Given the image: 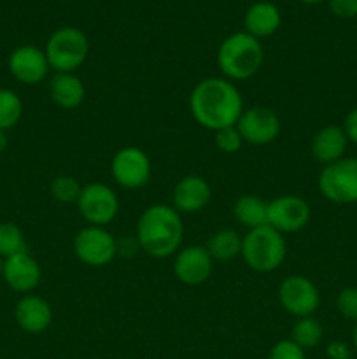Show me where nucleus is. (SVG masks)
<instances>
[{
	"label": "nucleus",
	"instance_id": "nucleus-3",
	"mask_svg": "<svg viewBox=\"0 0 357 359\" xmlns=\"http://www.w3.org/2000/svg\"><path fill=\"white\" fill-rule=\"evenodd\" d=\"M265 62V49L261 41L247 32H234L220 42L217 49V67L223 77L234 81H247L261 70Z\"/></svg>",
	"mask_w": 357,
	"mask_h": 359
},
{
	"label": "nucleus",
	"instance_id": "nucleus-32",
	"mask_svg": "<svg viewBox=\"0 0 357 359\" xmlns=\"http://www.w3.org/2000/svg\"><path fill=\"white\" fill-rule=\"evenodd\" d=\"M343 130H345V135L349 139V142L356 144L357 146V107L346 114L345 123H343Z\"/></svg>",
	"mask_w": 357,
	"mask_h": 359
},
{
	"label": "nucleus",
	"instance_id": "nucleus-20",
	"mask_svg": "<svg viewBox=\"0 0 357 359\" xmlns=\"http://www.w3.org/2000/svg\"><path fill=\"white\" fill-rule=\"evenodd\" d=\"M282 23V14L280 9L273 2L261 0V2L252 4L244 16V32L255 37L258 41L266 37H272Z\"/></svg>",
	"mask_w": 357,
	"mask_h": 359
},
{
	"label": "nucleus",
	"instance_id": "nucleus-27",
	"mask_svg": "<svg viewBox=\"0 0 357 359\" xmlns=\"http://www.w3.org/2000/svg\"><path fill=\"white\" fill-rule=\"evenodd\" d=\"M214 144H216V147L220 153L234 154L244 146V139H241L240 132H238L237 125H234L214 132Z\"/></svg>",
	"mask_w": 357,
	"mask_h": 359
},
{
	"label": "nucleus",
	"instance_id": "nucleus-5",
	"mask_svg": "<svg viewBox=\"0 0 357 359\" xmlns=\"http://www.w3.org/2000/svg\"><path fill=\"white\" fill-rule=\"evenodd\" d=\"M44 53L51 70L76 72L90 55V41L80 28L62 27L49 35Z\"/></svg>",
	"mask_w": 357,
	"mask_h": 359
},
{
	"label": "nucleus",
	"instance_id": "nucleus-35",
	"mask_svg": "<svg viewBox=\"0 0 357 359\" xmlns=\"http://www.w3.org/2000/svg\"><path fill=\"white\" fill-rule=\"evenodd\" d=\"M352 340H354V347H356V351H357V323H356V328H354Z\"/></svg>",
	"mask_w": 357,
	"mask_h": 359
},
{
	"label": "nucleus",
	"instance_id": "nucleus-4",
	"mask_svg": "<svg viewBox=\"0 0 357 359\" xmlns=\"http://www.w3.org/2000/svg\"><path fill=\"white\" fill-rule=\"evenodd\" d=\"M287 255L286 238L270 224L247 230L241 235V259L251 270L270 273L279 269Z\"/></svg>",
	"mask_w": 357,
	"mask_h": 359
},
{
	"label": "nucleus",
	"instance_id": "nucleus-18",
	"mask_svg": "<svg viewBox=\"0 0 357 359\" xmlns=\"http://www.w3.org/2000/svg\"><path fill=\"white\" fill-rule=\"evenodd\" d=\"M346 146H349V139H346L343 126L328 125L312 137L310 153L315 161L326 167V165H331L345 158Z\"/></svg>",
	"mask_w": 357,
	"mask_h": 359
},
{
	"label": "nucleus",
	"instance_id": "nucleus-19",
	"mask_svg": "<svg viewBox=\"0 0 357 359\" xmlns=\"http://www.w3.org/2000/svg\"><path fill=\"white\" fill-rule=\"evenodd\" d=\"M49 97L56 107L74 111L86 98V86L76 72H55L49 79Z\"/></svg>",
	"mask_w": 357,
	"mask_h": 359
},
{
	"label": "nucleus",
	"instance_id": "nucleus-29",
	"mask_svg": "<svg viewBox=\"0 0 357 359\" xmlns=\"http://www.w3.org/2000/svg\"><path fill=\"white\" fill-rule=\"evenodd\" d=\"M268 359H304V349L290 339L280 340L270 349Z\"/></svg>",
	"mask_w": 357,
	"mask_h": 359
},
{
	"label": "nucleus",
	"instance_id": "nucleus-34",
	"mask_svg": "<svg viewBox=\"0 0 357 359\" xmlns=\"http://www.w3.org/2000/svg\"><path fill=\"white\" fill-rule=\"evenodd\" d=\"M300 2L308 4V6H314V4H321V2H328V0H300Z\"/></svg>",
	"mask_w": 357,
	"mask_h": 359
},
{
	"label": "nucleus",
	"instance_id": "nucleus-22",
	"mask_svg": "<svg viewBox=\"0 0 357 359\" xmlns=\"http://www.w3.org/2000/svg\"><path fill=\"white\" fill-rule=\"evenodd\" d=\"M205 248L214 262H231L241 252V235L231 228H223L210 235Z\"/></svg>",
	"mask_w": 357,
	"mask_h": 359
},
{
	"label": "nucleus",
	"instance_id": "nucleus-26",
	"mask_svg": "<svg viewBox=\"0 0 357 359\" xmlns=\"http://www.w3.org/2000/svg\"><path fill=\"white\" fill-rule=\"evenodd\" d=\"M49 191H51V196L56 202L77 203L80 191H83V184L74 175L63 174L52 179L51 186H49Z\"/></svg>",
	"mask_w": 357,
	"mask_h": 359
},
{
	"label": "nucleus",
	"instance_id": "nucleus-17",
	"mask_svg": "<svg viewBox=\"0 0 357 359\" xmlns=\"http://www.w3.org/2000/svg\"><path fill=\"white\" fill-rule=\"evenodd\" d=\"M52 307L38 294H23L14 307V319L24 333L41 335L52 325Z\"/></svg>",
	"mask_w": 357,
	"mask_h": 359
},
{
	"label": "nucleus",
	"instance_id": "nucleus-33",
	"mask_svg": "<svg viewBox=\"0 0 357 359\" xmlns=\"http://www.w3.org/2000/svg\"><path fill=\"white\" fill-rule=\"evenodd\" d=\"M7 144H9V140H7L6 132H2V130H0V153H4V151H6Z\"/></svg>",
	"mask_w": 357,
	"mask_h": 359
},
{
	"label": "nucleus",
	"instance_id": "nucleus-16",
	"mask_svg": "<svg viewBox=\"0 0 357 359\" xmlns=\"http://www.w3.org/2000/svg\"><path fill=\"white\" fill-rule=\"evenodd\" d=\"M212 198V188L209 181L202 175L189 174L184 175L172 191V207L178 214H196L202 212Z\"/></svg>",
	"mask_w": 357,
	"mask_h": 359
},
{
	"label": "nucleus",
	"instance_id": "nucleus-1",
	"mask_svg": "<svg viewBox=\"0 0 357 359\" xmlns=\"http://www.w3.org/2000/svg\"><path fill=\"white\" fill-rule=\"evenodd\" d=\"M244 109L240 90L226 77L202 79L189 95L191 116L210 132L237 125Z\"/></svg>",
	"mask_w": 357,
	"mask_h": 359
},
{
	"label": "nucleus",
	"instance_id": "nucleus-13",
	"mask_svg": "<svg viewBox=\"0 0 357 359\" xmlns=\"http://www.w3.org/2000/svg\"><path fill=\"white\" fill-rule=\"evenodd\" d=\"M172 270L178 283L186 286H200L212 276L214 259L205 245H188L175 252Z\"/></svg>",
	"mask_w": 357,
	"mask_h": 359
},
{
	"label": "nucleus",
	"instance_id": "nucleus-24",
	"mask_svg": "<svg viewBox=\"0 0 357 359\" xmlns=\"http://www.w3.org/2000/svg\"><path fill=\"white\" fill-rule=\"evenodd\" d=\"M23 116V102L16 91L0 88V130L14 128Z\"/></svg>",
	"mask_w": 357,
	"mask_h": 359
},
{
	"label": "nucleus",
	"instance_id": "nucleus-14",
	"mask_svg": "<svg viewBox=\"0 0 357 359\" xmlns=\"http://www.w3.org/2000/svg\"><path fill=\"white\" fill-rule=\"evenodd\" d=\"M7 67H9L10 76L18 83L27 84V86H35V84L42 83L51 70L44 49L31 44L18 46L9 55Z\"/></svg>",
	"mask_w": 357,
	"mask_h": 359
},
{
	"label": "nucleus",
	"instance_id": "nucleus-6",
	"mask_svg": "<svg viewBox=\"0 0 357 359\" xmlns=\"http://www.w3.org/2000/svg\"><path fill=\"white\" fill-rule=\"evenodd\" d=\"M74 255L80 263L88 266H107L118 256V241L105 226H88L80 228L72 242Z\"/></svg>",
	"mask_w": 357,
	"mask_h": 359
},
{
	"label": "nucleus",
	"instance_id": "nucleus-8",
	"mask_svg": "<svg viewBox=\"0 0 357 359\" xmlns=\"http://www.w3.org/2000/svg\"><path fill=\"white\" fill-rule=\"evenodd\" d=\"M77 210L88 224L107 226L115 219L119 212V196L114 189L104 182H90L83 186Z\"/></svg>",
	"mask_w": 357,
	"mask_h": 359
},
{
	"label": "nucleus",
	"instance_id": "nucleus-2",
	"mask_svg": "<svg viewBox=\"0 0 357 359\" xmlns=\"http://www.w3.org/2000/svg\"><path fill=\"white\" fill-rule=\"evenodd\" d=\"M136 245L156 259L170 258L181 249L184 238L182 216L167 203L149 205L136 221Z\"/></svg>",
	"mask_w": 357,
	"mask_h": 359
},
{
	"label": "nucleus",
	"instance_id": "nucleus-28",
	"mask_svg": "<svg viewBox=\"0 0 357 359\" xmlns=\"http://www.w3.org/2000/svg\"><path fill=\"white\" fill-rule=\"evenodd\" d=\"M336 311L349 321L357 323V287H343L336 297Z\"/></svg>",
	"mask_w": 357,
	"mask_h": 359
},
{
	"label": "nucleus",
	"instance_id": "nucleus-7",
	"mask_svg": "<svg viewBox=\"0 0 357 359\" xmlns=\"http://www.w3.org/2000/svg\"><path fill=\"white\" fill-rule=\"evenodd\" d=\"M318 191L332 203L357 202V158H342L318 174Z\"/></svg>",
	"mask_w": 357,
	"mask_h": 359
},
{
	"label": "nucleus",
	"instance_id": "nucleus-25",
	"mask_svg": "<svg viewBox=\"0 0 357 359\" xmlns=\"http://www.w3.org/2000/svg\"><path fill=\"white\" fill-rule=\"evenodd\" d=\"M24 251H27V241L23 230L10 221L0 223V258L6 259Z\"/></svg>",
	"mask_w": 357,
	"mask_h": 359
},
{
	"label": "nucleus",
	"instance_id": "nucleus-23",
	"mask_svg": "<svg viewBox=\"0 0 357 359\" xmlns=\"http://www.w3.org/2000/svg\"><path fill=\"white\" fill-rule=\"evenodd\" d=\"M324 335L322 325L314 318V316H307V318H298L294 321L293 330H290V340L296 342L301 349H314L318 346Z\"/></svg>",
	"mask_w": 357,
	"mask_h": 359
},
{
	"label": "nucleus",
	"instance_id": "nucleus-11",
	"mask_svg": "<svg viewBox=\"0 0 357 359\" xmlns=\"http://www.w3.org/2000/svg\"><path fill=\"white\" fill-rule=\"evenodd\" d=\"M279 302L287 314L294 318L314 316L321 305V294L317 286L304 276L286 277L279 286Z\"/></svg>",
	"mask_w": 357,
	"mask_h": 359
},
{
	"label": "nucleus",
	"instance_id": "nucleus-31",
	"mask_svg": "<svg viewBox=\"0 0 357 359\" xmlns=\"http://www.w3.org/2000/svg\"><path fill=\"white\" fill-rule=\"evenodd\" d=\"M326 354H328L329 359H350L352 358V349L345 342L336 340V342H331L326 347Z\"/></svg>",
	"mask_w": 357,
	"mask_h": 359
},
{
	"label": "nucleus",
	"instance_id": "nucleus-21",
	"mask_svg": "<svg viewBox=\"0 0 357 359\" xmlns=\"http://www.w3.org/2000/svg\"><path fill=\"white\" fill-rule=\"evenodd\" d=\"M233 216L247 230L268 224V202L258 195H241L233 205Z\"/></svg>",
	"mask_w": 357,
	"mask_h": 359
},
{
	"label": "nucleus",
	"instance_id": "nucleus-10",
	"mask_svg": "<svg viewBox=\"0 0 357 359\" xmlns=\"http://www.w3.org/2000/svg\"><path fill=\"white\" fill-rule=\"evenodd\" d=\"M244 144L251 146H268L280 135V118L275 111L265 105H252L241 111L237 121Z\"/></svg>",
	"mask_w": 357,
	"mask_h": 359
},
{
	"label": "nucleus",
	"instance_id": "nucleus-36",
	"mask_svg": "<svg viewBox=\"0 0 357 359\" xmlns=\"http://www.w3.org/2000/svg\"><path fill=\"white\" fill-rule=\"evenodd\" d=\"M2 263H4V259L0 258V279H2Z\"/></svg>",
	"mask_w": 357,
	"mask_h": 359
},
{
	"label": "nucleus",
	"instance_id": "nucleus-9",
	"mask_svg": "<svg viewBox=\"0 0 357 359\" xmlns=\"http://www.w3.org/2000/svg\"><path fill=\"white\" fill-rule=\"evenodd\" d=\"M111 174L115 184L125 189H140L149 184L153 175L150 158L136 146L121 147L111 160Z\"/></svg>",
	"mask_w": 357,
	"mask_h": 359
},
{
	"label": "nucleus",
	"instance_id": "nucleus-30",
	"mask_svg": "<svg viewBox=\"0 0 357 359\" xmlns=\"http://www.w3.org/2000/svg\"><path fill=\"white\" fill-rule=\"evenodd\" d=\"M328 6L335 16L343 20L357 16V0H328Z\"/></svg>",
	"mask_w": 357,
	"mask_h": 359
},
{
	"label": "nucleus",
	"instance_id": "nucleus-15",
	"mask_svg": "<svg viewBox=\"0 0 357 359\" xmlns=\"http://www.w3.org/2000/svg\"><path fill=\"white\" fill-rule=\"evenodd\" d=\"M2 279L16 293L30 294L37 290L42 279V269L28 251L6 258L2 263Z\"/></svg>",
	"mask_w": 357,
	"mask_h": 359
},
{
	"label": "nucleus",
	"instance_id": "nucleus-12",
	"mask_svg": "<svg viewBox=\"0 0 357 359\" xmlns=\"http://www.w3.org/2000/svg\"><path fill=\"white\" fill-rule=\"evenodd\" d=\"M310 216V205L300 195H280L268 202V224L282 235L303 230Z\"/></svg>",
	"mask_w": 357,
	"mask_h": 359
}]
</instances>
